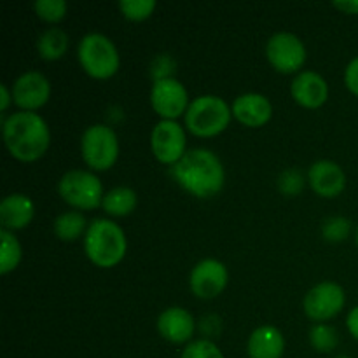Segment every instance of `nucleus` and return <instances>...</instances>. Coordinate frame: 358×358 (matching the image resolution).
<instances>
[{"label": "nucleus", "mask_w": 358, "mask_h": 358, "mask_svg": "<svg viewBox=\"0 0 358 358\" xmlns=\"http://www.w3.org/2000/svg\"><path fill=\"white\" fill-rule=\"evenodd\" d=\"M35 14L48 23H58L65 17L69 3L65 0H37L34 3Z\"/></svg>", "instance_id": "nucleus-26"}, {"label": "nucleus", "mask_w": 358, "mask_h": 358, "mask_svg": "<svg viewBox=\"0 0 358 358\" xmlns=\"http://www.w3.org/2000/svg\"><path fill=\"white\" fill-rule=\"evenodd\" d=\"M157 3L154 0H121L119 10L126 20L143 21L150 17V14L156 10Z\"/></svg>", "instance_id": "nucleus-25"}, {"label": "nucleus", "mask_w": 358, "mask_h": 358, "mask_svg": "<svg viewBox=\"0 0 358 358\" xmlns=\"http://www.w3.org/2000/svg\"><path fill=\"white\" fill-rule=\"evenodd\" d=\"M303 185L304 178L299 170H287L278 178V189L285 196H297L303 191Z\"/></svg>", "instance_id": "nucleus-29"}, {"label": "nucleus", "mask_w": 358, "mask_h": 358, "mask_svg": "<svg viewBox=\"0 0 358 358\" xmlns=\"http://www.w3.org/2000/svg\"><path fill=\"white\" fill-rule=\"evenodd\" d=\"M13 101V91H9L7 84H0V110L6 112Z\"/></svg>", "instance_id": "nucleus-34"}, {"label": "nucleus", "mask_w": 358, "mask_h": 358, "mask_svg": "<svg viewBox=\"0 0 358 358\" xmlns=\"http://www.w3.org/2000/svg\"><path fill=\"white\" fill-rule=\"evenodd\" d=\"M336 358H350V357H336Z\"/></svg>", "instance_id": "nucleus-36"}, {"label": "nucleus", "mask_w": 358, "mask_h": 358, "mask_svg": "<svg viewBox=\"0 0 358 358\" xmlns=\"http://www.w3.org/2000/svg\"><path fill=\"white\" fill-rule=\"evenodd\" d=\"M58 192L63 201L77 210H94L103 201L100 178L86 170H70L59 178Z\"/></svg>", "instance_id": "nucleus-6"}, {"label": "nucleus", "mask_w": 358, "mask_h": 358, "mask_svg": "<svg viewBox=\"0 0 358 358\" xmlns=\"http://www.w3.org/2000/svg\"><path fill=\"white\" fill-rule=\"evenodd\" d=\"M2 135L10 156L23 163L41 159L51 143L48 122L37 112L21 110L3 117Z\"/></svg>", "instance_id": "nucleus-2"}, {"label": "nucleus", "mask_w": 358, "mask_h": 358, "mask_svg": "<svg viewBox=\"0 0 358 358\" xmlns=\"http://www.w3.org/2000/svg\"><path fill=\"white\" fill-rule=\"evenodd\" d=\"M185 131L177 121L161 119L150 133V149L154 157L163 164H175L185 156Z\"/></svg>", "instance_id": "nucleus-10"}, {"label": "nucleus", "mask_w": 358, "mask_h": 358, "mask_svg": "<svg viewBox=\"0 0 358 358\" xmlns=\"http://www.w3.org/2000/svg\"><path fill=\"white\" fill-rule=\"evenodd\" d=\"M355 241H357V247H358V226H357V233H355Z\"/></svg>", "instance_id": "nucleus-35"}, {"label": "nucleus", "mask_w": 358, "mask_h": 358, "mask_svg": "<svg viewBox=\"0 0 358 358\" xmlns=\"http://www.w3.org/2000/svg\"><path fill=\"white\" fill-rule=\"evenodd\" d=\"M86 217L79 210H69V212L62 213L52 222V231H55L56 238L62 241H76L79 240L83 234L87 231Z\"/></svg>", "instance_id": "nucleus-22"}, {"label": "nucleus", "mask_w": 358, "mask_h": 358, "mask_svg": "<svg viewBox=\"0 0 358 358\" xmlns=\"http://www.w3.org/2000/svg\"><path fill=\"white\" fill-rule=\"evenodd\" d=\"M352 233V222L346 217H331L322 226V234L327 241L332 243H341Z\"/></svg>", "instance_id": "nucleus-27"}, {"label": "nucleus", "mask_w": 358, "mask_h": 358, "mask_svg": "<svg viewBox=\"0 0 358 358\" xmlns=\"http://www.w3.org/2000/svg\"><path fill=\"white\" fill-rule=\"evenodd\" d=\"M0 241H2V254H0V273L9 275L10 271L20 266L21 262V245L14 233L6 229H0Z\"/></svg>", "instance_id": "nucleus-23"}, {"label": "nucleus", "mask_w": 358, "mask_h": 358, "mask_svg": "<svg viewBox=\"0 0 358 358\" xmlns=\"http://www.w3.org/2000/svg\"><path fill=\"white\" fill-rule=\"evenodd\" d=\"M292 98L304 108H318L327 101L329 84L320 73L313 70H303L294 77L290 84Z\"/></svg>", "instance_id": "nucleus-15"}, {"label": "nucleus", "mask_w": 358, "mask_h": 358, "mask_svg": "<svg viewBox=\"0 0 358 358\" xmlns=\"http://www.w3.org/2000/svg\"><path fill=\"white\" fill-rule=\"evenodd\" d=\"M138 203V196L131 187L126 185H119V187L110 189L105 192L103 201H101V208L112 217H126L133 213Z\"/></svg>", "instance_id": "nucleus-20"}, {"label": "nucleus", "mask_w": 358, "mask_h": 358, "mask_svg": "<svg viewBox=\"0 0 358 358\" xmlns=\"http://www.w3.org/2000/svg\"><path fill=\"white\" fill-rule=\"evenodd\" d=\"M175 182L189 194L199 199L219 194L226 182V170L215 152L208 149H192L171 168Z\"/></svg>", "instance_id": "nucleus-1"}, {"label": "nucleus", "mask_w": 358, "mask_h": 358, "mask_svg": "<svg viewBox=\"0 0 358 358\" xmlns=\"http://www.w3.org/2000/svg\"><path fill=\"white\" fill-rule=\"evenodd\" d=\"M69 35L62 28H48L37 38V52L45 62H56L63 58L69 49Z\"/></svg>", "instance_id": "nucleus-21"}, {"label": "nucleus", "mask_w": 358, "mask_h": 358, "mask_svg": "<svg viewBox=\"0 0 358 358\" xmlns=\"http://www.w3.org/2000/svg\"><path fill=\"white\" fill-rule=\"evenodd\" d=\"M345 84L355 96H358V56L348 63L345 70Z\"/></svg>", "instance_id": "nucleus-31"}, {"label": "nucleus", "mask_w": 358, "mask_h": 358, "mask_svg": "<svg viewBox=\"0 0 358 358\" xmlns=\"http://www.w3.org/2000/svg\"><path fill=\"white\" fill-rule=\"evenodd\" d=\"M150 105L161 119L175 121L182 114L185 115L191 103H189V94L184 84L170 77V79H161L152 84Z\"/></svg>", "instance_id": "nucleus-11"}, {"label": "nucleus", "mask_w": 358, "mask_h": 358, "mask_svg": "<svg viewBox=\"0 0 358 358\" xmlns=\"http://www.w3.org/2000/svg\"><path fill=\"white\" fill-rule=\"evenodd\" d=\"M80 154L84 163L96 171H107L119 157V140L107 124H93L83 133Z\"/></svg>", "instance_id": "nucleus-7"}, {"label": "nucleus", "mask_w": 358, "mask_h": 358, "mask_svg": "<svg viewBox=\"0 0 358 358\" xmlns=\"http://www.w3.org/2000/svg\"><path fill=\"white\" fill-rule=\"evenodd\" d=\"M180 358H224V353L210 339H196L185 346Z\"/></svg>", "instance_id": "nucleus-28"}, {"label": "nucleus", "mask_w": 358, "mask_h": 358, "mask_svg": "<svg viewBox=\"0 0 358 358\" xmlns=\"http://www.w3.org/2000/svg\"><path fill=\"white\" fill-rule=\"evenodd\" d=\"M268 62L280 73L299 72L306 63V48L297 35L290 31H278L271 35L266 44Z\"/></svg>", "instance_id": "nucleus-8"}, {"label": "nucleus", "mask_w": 358, "mask_h": 358, "mask_svg": "<svg viewBox=\"0 0 358 358\" xmlns=\"http://www.w3.org/2000/svg\"><path fill=\"white\" fill-rule=\"evenodd\" d=\"M173 72H175V62L171 59V56L161 55L154 59L152 72H150L154 77V83L161 79H170Z\"/></svg>", "instance_id": "nucleus-30"}, {"label": "nucleus", "mask_w": 358, "mask_h": 358, "mask_svg": "<svg viewBox=\"0 0 358 358\" xmlns=\"http://www.w3.org/2000/svg\"><path fill=\"white\" fill-rule=\"evenodd\" d=\"M229 282V273L219 259H203L192 268L189 276L191 292L199 299H215Z\"/></svg>", "instance_id": "nucleus-12"}, {"label": "nucleus", "mask_w": 358, "mask_h": 358, "mask_svg": "<svg viewBox=\"0 0 358 358\" xmlns=\"http://www.w3.org/2000/svg\"><path fill=\"white\" fill-rule=\"evenodd\" d=\"M332 6L345 14H358V0H343V2H334Z\"/></svg>", "instance_id": "nucleus-33"}, {"label": "nucleus", "mask_w": 358, "mask_h": 358, "mask_svg": "<svg viewBox=\"0 0 358 358\" xmlns=\"http://www.w3.org/2000/svg\"><path fill=\"white\" fill-rule=\"evenodd\" d=\"M233 117L248 128H261L268 124L273 115V105L264 94L243 93L233 101Z\"/></svg>", "instance_id": "nucleus-17"}, {"label": "nucleus", "mask_w": 358, "mask_h": 358, "mask_svg": "<svg viewBox=\"0 0 358 358\" xmlns=\"http://www.w3.org/2000/svg\"><path fill=\"white\" fill-rule=\"evenodd\" d=\"M128 241L121 226L108 219H94L84 234V252L94 266L108 269L124 259Z\"/></svg>", "instance_id": "nucleus-3"}, {"label": "nucleus", "mask_w": 358, "mask_h": 358, "mask_svg": "<svg viewBox=\"0 0 358 358\" xmlns=\"http://www.w3.org/2000/svg\"><path fill=\"white\" fill-rule=\"evenodd\" d=\"M77 58L84 72L93 79H110L115 76L121 65L119 51L114 42L103 34L84 35L77 45Z\"/></svg>", "instance_id": "nucleus-5"}, {"label": "nucleus", "mask_w": 358, "mask_h": 358, "mask_svg": "<svg viewBox=\"0 0 358 358\" xmlns=\"http://www.w3.org/2000/svg\"><path fill=\"white\" fill-rule=\"evenodd\" d=\"M339 338L334 327L327 324H317L310 331V345L320 353H331L338 346Z\"/></svg>", "instance_id": "nucleus-24"}, {"label": "nucleus", "mask_w": 358, "mask_h": 358, "mask_svg": "<svg viewBox=\"0 0 358 358\" xmlns=\"http://www.w3.org/2000/svg\"><path fill=\"white\" fill-rule=\"evenodd\" d=\"M10 91H13V101L21 110L34 112L48 103L51 96V84L44 73L28 70L14 80Z\"/></svg>", "instance_id": "nucleus-13"}, {"label": "nucleus", "mask_w": 358, "mask_h": 358, "mask_svg": "<svg viewBox=\"0 0 358 358\" xmlns=\"http://www.w3.org/2000/svg\"><path fill=\"white\" fill-rule=\"evenodd\" d=\"M35 215V205L27 194L14 192V194L6 196L0 203V224L2 229L20 231L24 229L31 222Z\"/></svg>", "instance_id": "nucleus-18"}, {"label": "nucleus", "mask_w": 358, "mask_h": 358, "mask_svg": "<svg viewBox=\"0 0 358 358\" xmlns=\"http://www.w3.org/2000/svg\"><path fill=\"white\" fill-rule=\"evenodd\" d=\"M248 358H282L285 353V339L275 325L255 329L247 343Z\"/></svg>", "instance_id": "nucleus-19"}, {"label": "nucleus", "mask_w": 358, "mask_h": 358, "mask_svg": "<svg viewBox=\"0 0 358 358\" xmlns=\"http://www.w3.org/2000/svg\"><path fill=\"white\" fill-rule=\"evenodd\" d=\"M157 331L161 338L173 345L189 343L194 336L196 322L187 310L180 306H171L157 317Z\"/></svg>", "instance_id": "nucleus-16"}, {"label": "nucleus", "mask_w": 358, "mask_h": 358, "mask_svg": "<svg viewBox=\"0 0 358 358\" xmlns=\"http://www.w3.org/2000/svg\"><path fill=\"white\" fill-rule=\"evenodd\" d=\"M233 110L226 100L215 94H201L191 101L184 115L189 131L199 138H210L229 126Z\"/></svg>", "instance_id": "nucleus-4"}, {"label": "nucleus", "mask_w": 358, "mask_h": 358, "mask_svg": "<svg viewBox=\"0 0 358 358\" xmlns=\"http://www.w3.org/2000/svg\"><path fill=\"white\" fill-rule=\"evenodd\" d=\"M346 327H348L350 334L358 341V306L352 308V311L346 317Z\"/></svg>", "instance_id": "nucleus-32"}, {"label": "nucleus", "mask_w": 358, "mask_h": 358, "mask_svg": "<svg viewBox=\"0 0 358 358\" xmlns=\"http://www.w3.org/2000/svg\"><path fill=\"white\" fill-rule=\"evenodd\" d=\"M308 182L311 189L322 198H338L346 187V175L338 163L331 159H320L311 164L308 171Z\"/></svg>", "instance_id": "nucleus-14"}, {"label": "nucleus", "mask_w": 358, "mask_h": 358, "mask_svg": "<svg viewBox=\"0 0 358 358\" xmlns=\"http://www.w3.org/2000/svg\"><path fill=\"white\" fill-rule=\"evenodd\" d=\"M345 303L346 294L341 285L334 282H322L304 296L303 308L308 318L322 324L341 313Z\"/></svg>", "instance_id": "nucleus-9"}]
</instances>
